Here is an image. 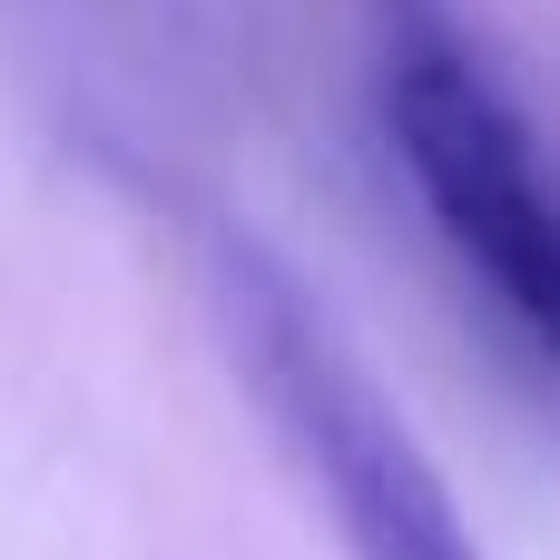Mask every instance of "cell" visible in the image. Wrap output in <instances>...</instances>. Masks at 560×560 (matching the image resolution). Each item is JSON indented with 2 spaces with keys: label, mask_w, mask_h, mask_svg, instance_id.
I'll use <instances>...</instances> for the list:
<instances>
[{
  "label": "cell",
  "mask_w": 560,
  "mask_h": 560,
  "mask_svg": "<svg viewBox=\"0 0 560 560\" xmlns=\"http://www.w3.org/2000/svg\"><path fill=\"white\" fill-rule=\"evenodd\" d=\"M374 108L443 256L560 384V177L453 0H374Z\"/></svg>",
  "instance_id": "cell-1"
},
{
  "label": "cell",
  "mask_w": 560,
  "mask_h": 560,
  "mask_svg": "<svg viewBox=\"0 0 560 560\" xmlns=\"http://www.w3.org/2000/svg\"><path fill=\"white\" fill-rule=\"evenodd\" d=\"M207 295H217V325H226L266 423L315 472L345 551L354 560H492L472 541L453 482L433 472V453L413 443V423L374 394V374L354 364V345L335 335V315L305 295V276L276 246H256L246 226H217L207 236Z\"/></svg>",
  "instance_id": "cell-2"
}]
</instances>
